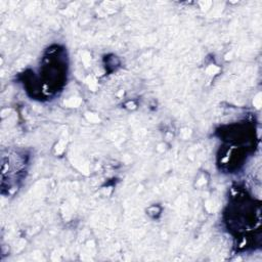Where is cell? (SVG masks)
Wrapping results in <instances>:
<instances>
[{
	"mask_svg": "<svg viewBox=\"0 0 262 262\" xmlns=\"http://www.w3.org/2000/svg\"><path fill=\"white\" fill-rule=\"evenodd\" d=\"M66 63L61 57L60 50H54L49 53L43 60V64L40 69V75L44 86L47 87V91H55L64 80Z\"/></svg>",
	"mask_w": 262,
	"mask_h": 262,
	"instance_id": "cell-1",
	"label": "cell"
}]
</instances>
